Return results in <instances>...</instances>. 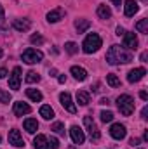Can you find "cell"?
Returning a JSON list of instances; mask_svg holds the SVG:
<instances>
[{
    "mask_svg": "<svg viewBox=\"0 0 148 149\" xmlns=\"http://www.w3.org/2000/svg\"><path fill=\"white\" fill-rule=\"evenodd\" d=\"M132 61V54L129 50H125L124 47L120 45H111L110 50L106 52V63L111 66H117V64H125V63H131Z\"/></svg>",
    "mask_w": 148,
    "mask_h": 149,
    "instance_id": "6da1fadb",
    "label": "cell"
},
{
    "mask_svg": "<svg viewBox=\"0 0 148 149\" xmlns=\"http://www.w3.org/2000/svg\"><path fill=\"white\" fill-rule=\"evenodd\" d=\"M101 37L98 35V33H89L85 40H84V43H82V49H84V52L85 54H92V52H98L99 50V47H101Z\"/></svg>",
    "mask_w": 148,
    "mask_h": 149,
    "instance_id": "7a4b0ae2",
    "label": "cell"
},
{
    "mask_svg": "<svg viewBox=\"0 0 148 149\" xmlns=\"http://www.w3.org/2000/svg\"><path fill=\"white\" fill-rule=\"evenodd\" d=\"M117 106H118V111L122 113L124 116H131L132 111H134V99L127 94L124 95H118L117 99Z\"/></svg>",
    "mask_w": 148,
    "mask_h": 149,
    "instance_id": "3957f363",
    "label": "cell"
},
{
    "mask_svg": "<svg viewBox=\"0 0 148 149\" xmlns=\"http://www.w3.org/2000/svg\"><path fill=\"white\" fill-rule=\"evenodd\" d=\"M21 59H23V63H26V64H37L40 63L42 59H44V54L37 50V49H26L23 54H21Z\"/></svg>",
    "mask_w": 148,
    "mask_h": 149,
    "instance_id": "277c9868",
    "label": "cell"
},
{
    "mask_svg": "<svg viewBox=\"0 0 148 149\" xmlns=\"http://www.w3.org/2000/svg\"><path fill=\"white\" fill-rule=\"evenodd\" d=\"M84 125H85V130H87L91 141H98L101 137V134H99V130H98V127H96V123L91 116H84Z\"/></svg>",
    "mask_w": 148,
    "mask_h": 149,
    "instance_id": "5b68a950",
    "label": "cell"
},
{
    "mask_svg": "<svg viewBox=\"0 0 148 149\" xmlns=\"http://www.w3.org/2000/svg\"><path fill=\"white\" fill-rule=\"evenodd\" d=\"M59 102H61V106L66 109L68 113H72L75 114L77 113V106L73 104V101H72V95L68 94V92H63V94H59Z\"/></svg>",
    "mask_w": 148,
    "mask_h": 149,
    "instance_id": "8992f818",
    "label": "cell"
},
{
    "mask_svg": "<svg viewBox=\"0 0 148 149\" xmlns=\"http://www.w3.org/2000/svg\"><path fill=\"white\" fill-rule=\"evenodd\" d=\"M19 85H21V68L16 66L11 73V78H9V87L12 90H19Z\"/></svg>",
    "mask_w": 148,
    "mask_h": 149,
    "instance_id": "52a82bcc",
    "label": "cell"
},
{
    "mask_svg": "<svg viewBox=\"0 0 148 149\" xmlns=\"http://www.w3.org/2000/svg\"><path fill=\"white\" fill-rule=\"evenodd\" d=\"M125 134H127V130H125V127L122 125V123H113L110 128V135L113 139H117V141H122L124 137H125Z\"/></svg>",
    "mask_w": 148,
    "mask_h": 149,
    "instance_id": "ba28073f",
    "label": "cell"
},
{
    "mask_svg": "<svg viewBox=\"0 0 148 149\" xmlns=\"http://www.w3.org/2000/svg\"><path fill=\"white\" fill-rule=\"evenodd\" d=\"M9 144H12L14 148H25V141H23L19 130L12 128V130L9 132Z\"/></svg>",
    "mask_w": 148,
    "mask_h": 149,
    "instance_id": "9c48e42d",
    "label": "cell"
},
{
    "mask_svg": "<svg viewBox=\"0 0 148 149\" xmlns=\"http://www.w3.org/2000/svg\"><path fill=\"white\" fill-rule=\"evenodd\" d=\"M145 74H147V70H145V68H134V70H131V71L127 73V81H129V83H136V81H140Z\"/></svg>",
    "mask_w": 148,
    "mask_h": 149,
    "instance_id": "30bf717a",
    "label": "cell"
},
{
    "mask_svg": "<svg viewBox=\"0 0 148 149\" xmlns=\"http://www.w3.org/2000/svg\"><path fill=\"white\" fill-rule=\"evenodd\" d=\"M70 137H72L73 144H84V141H85L84 130H82V128H78L77 125H73V127L70 128Z\"/></svg>",
    "mask_w": 148,
    "mask_h": 149,
    "instance_id": "8fae6325",
    "label": "cell"
},
{
    "mask_svg": "<svg viewBox=\"0 0 148 149\" xmlns=\"http://www.w3.org/2000/svg\"><path fill=\"white\" fill-rule=\"evenodd\" d=\"M138 10H140V5H138L136 0H125V3H124V14L127 17H132Z\"/></svg>",
    "mask_w": 148,
    "mask_h": 149,
    "instance_id": "7c38bea8",
    "label": "cell"
},
{
    "mask_svg": "<svg viewBox=\"0 0 148 149\" xmlns=\"http://www.w3.org/2000/svg\"><path fill=\"white\" fill-rule=\"evenodd\" d=\"M122 37H124V47H127L129 50H136L138 49V38H136L134 33H127L125 31Z\"/></svg>",
    "mask_w": 148,
    "mask_h": 149,
    "instance_id": "4fadbf2b",
    "label": "cell"
},
{
    "mask_svg": "<svg viewBox=\"0 0 148 149\" xmlns=\"http://www.w3.org/2000/svg\"><path fill=\"white\" fill-rule=\"evenodd\" d=\"M14 114L16 116H23V114H30L32 113V108L26 104V102H23V101H18V102H14Z\"/></svg>",
    "mask_w": 148,
    "mask_h": 149,
    "instance_id": "5bb4252c",
    "label": "cell"
},
{
    "mask_svg": "<svg viewBox=\"0 0 148 149\" xmlns=\"http://www.w3.org/2000/svg\"><path fill=\"white\" fill-rule=\"evenodd\" d=\"M12 28H14L16 31H28V30L32 28V21H30V19H14Z\"/></svg>",
    "mask_w": 148,
    "mask_h": 149,
    "instance_id": "9a60e30c",
    "label": "cell"
},
{
    "mask_svg": "<svg viewBox=\"0 0 148 149\" xmlns=\"http://www.w3.org/2000/svg\"><path fill=\"white\" fill-rule=\"evenodd\" d=\"M63 16H65V10H63L61 7H58V9H54V10H51V12L47 14V21H49V23H58V21L63 19Z\"/></svg>",
    "mask_w": 148,
    "mask_h": 149,
    "instance_id": "2e32d148",
    "label": "cell"
},
{
    "mask_svg": "<svg viewBox=\"0 0 148 149\" xmlns=\"http://www.w3.org/2000/svg\"><path fill=\"white\" fill-rule=\"evenodd\" d=\"M70 73L73 74V78L75 80H78V81H84V80L87 78V71H85L82 66H72Z\"/></svg>",
    "mask_w": 148,
    "mask_h": 149,
    "instance_id": "e0dca14e",
    "label": "cell"
},
{
    "mask_svg": "<svg viewBox=\"0 0 148 149\" xmlns=\"http://www.w3.org/2000/svg\"><path fill=\"white\" fill-rule=\"evenodd\" d=\"M23 127H25V130L28 132V134H35L38 130V123L35 118H26L25 121H23Z\"/></svg>",
    "mask_w": 148,
    "mask_h": 149,
    "instance_id": "ac0fdd59",
    "label": "cell"
},
{
    "mask_svg": "<svg viewBox=\"0 0 148 149\" xmlns=\"http://www.w3.org/2000/svg\"><path fill=\"white\" fill-rule=\"evenodd\" d=\"M75 28H77L78 33H84L85 30L91 28V21H89V19H77V21H75Z\"/></svg>",
    "mask_w": 148,
    "mask_h": 149,
    "instance_id": "d6986e66",
    "label": "cell"
},
{
    "mask_svg": "<svg viewBox=\"0 0 148 149\" xmlns=\"http://www.w3.org/2000/svg\"><path fill=\"white\" fill-rule=\"evenodd\" d=\"M33 148L35 149H47V137L45 135H37L35 139H33Z\"/></svg>",
    "mask_w": 148,
    "mask_h": 149,
    "instance_id": "ffe728a7",
    "label": "cell"
},
{
    "mask_svg": "<svg viewBox=\"0 0 148 149\" xmlns=\"http://www.w3.org/2000/svg\"><path fill=\"white\" fill-rule=\"evenodd\" d=\"M40 116H42L44 120H52V118H54V109H52L51 106L44 104V106L40 108Z\"/></svg>",
    "mask_w": 148,
    "mask_h": 149,
    "instance_id": "44dd1931",
    "label": "cell"
},
{
    "mask_svg": "<svg viewBox=\"0 0 148 149\" xmlns=\"http://www.w3.org/2000/svg\"><path fill=\"white\" fill-rule=\"evenodd\" d=\"M98 17L99 19H110L111 17V10L108 5H99L98 7Z\"/></svg>",
    "mask_w": 148,
    "mask_h": 149,
    "instance_id": "7402d4cb",
    "label": "cell"
},
{
    "mask_svg": "<svg viewBox=\"0 0 148 149\" xmlns=\"http://www.w3.org/2000/svg\"><path fill=\"white\" fill-rule=\"evenodd\" d=\"M26 95L33 101V102H40L42 101V92L37 88H26Z\"/></svg>",
    "mask_w": 148,
    "mask_h": 149,
    "instance_id": "603a6c76",
    "label": "cell"
},
{
    "mask_svg": "<svg viewBox=\"0 0 148 149\" xmlns=\"http://www.w3.org/2000/svg\"><path fill=\"white\" fill-rule=\"evenodd\" d=\"M89 101H91V97H89V94H87V92H84V90L77 92V102H78L80 106H87V104H89Z\"/></svg>",
    "mask_w": 148,
    "mask_h": 149,
    "instance_id": "cb8c5ba5",
    "label": "cell"
},
{
    "mask_svg": "<svg viewBox=\"0 0 148 149\" xmlns=\"http://www.w3.org/2000/svg\"><path fill=\"white\" fill-rule=\"evenodd\" d=\"M106 83H108V85H110V87H113V88H115V87H120V80H118V78H117V74H106Z\"/></svg>",
    "mask_w": 148,
    "mask_h": 149,
    "instance_id": "d4e9b609",
    "label": "cell"
},
{
    "mask_svg": "<svg viewBox=\"0 0 148 149\" xmlns=\"http://www.w3.org/2000/svg\"><path fill=\"white\" fill-rule=\"evenodd\" d=\"M25 80H26V83H37L40 80V74L35 73V71H28L26 76H25Z\"/></svg>",
    "mask_w": 148,
    "mask_h": 149,
    "instance_id": "484cf974",
    "label": "cell"
},
{
    "mask_svg": "<svg viewBox=\"0 0 148 149\" xmlns=\"http://www.w3.org/2000/svg\"><path fill=\"white\" fill-rule=\"evenodd\" d=\"M51 130H54L58 135H65V125H63L61 121H56V123H52Z\"/></svg>",
    "mask_w": 148,
    "mask_h": 149,
    "instance_id": "4316f807",
    "label": "cell"
},
{
    "mask_svg": "<svg viewBox=\"0 0 148 149\" xmlns=\"http://www.w3.org/2000/svg\"><path fill=\"white\" fill-rule=\"evenodd\" d=\"M136 30L140 33H148V19H141L138 24H136Z\"/></svg>",
    "mask_w": 148,
    "mask_h": 149,
    "instance_id": "83f0119b",
    "label": "cell"
},
{
    "mask_svg": "<svg viewBox=\"0 0 148 149\" xmlns=\"http://www.w3.org/2000/svg\"><path fill=\"white\" fill-rule=\"evenodd\" d=\"M65 50H66L68 54H77V50H78V45H77L75 42H68V43H65Z\"/></svg>",
    "mask_w": 148,
    "mask_h": 149,
    "instance_id": "f1b7e54d",
    "label": "cell"
},
{
    "mask_svg": "<svg viewBox=\"0 0 148 149\" xmlns=\"http://www.w3.org/2000/svg\"><path fill=\"white\" fill-rule=\"evenodd\" d=\"M101 121L103 123H110V121H113V113L111 111H101Z\"/></svg>",
    "mask_w": 148,
    "mask_h": 149,
    "instance_id": "f546056e",
    "label": "cell"
},
{
    "mask_svg": "<svg viewBox=\"0 0 148 149\" xmlns=\"http://www.w3.org/2000/svg\"><path fill=\"white\" fill-rule=\"evenodd\" d=\"M47 149H59V141L56 137L47 139Z\"/></svg>",
    "mask_w": 148,
    "mask_h": 149,
    "instance_id": "4dcf8cb0",
    "label": "cell"
},
{
    "mask_svg": "<svg viewBox=\"0 0 148 149\" xmlns=\"http://www.w3.org/2000/svg\"><path fill=\"white\" fill-rule=\"evenodd\" d=\"M11 99H12V97H11V94L0 88V102H4V104H7V102H11Z\"/></svg>",
    "mask_w": 148,
    "mask_h": 149,
    "instance_id": "1f68e13d",
    "label": "cell"
},
{
    "mask_svg": "<svg viewBox=\"0 0 148 149\" xmlns=\"http://www.w3.org/2000/svg\"><path fill=\"white\" fill-rule=\"evenodd\" d=\"M30 42H32L33 45H42L45 40H44V37H42V35H38V33H37V35H32V37H30Z\"/></svg>",
    "mask_w": 148,
    "mask_h": 149,
    "instance_id": "d6a6232c",
    "label": "cell"
},
{
    "mask_svg": "<svg viewBox=\"0 0 148 149\" xmlns=\"http://www.w3.org/2000/svg\"><path fill=\"white\" fill-rule=\"evenodd\" d=\"M140 142H141V141H140V139H138V137H132V139H131V141H129V144H131V146H132V148H138V146H140Z\"/></svg>",
    "mask_w": 148,
    "mask_h": 149,
    "instance_id": "836d02e7",
    "label": "cell"
},
{
    "mask_svg": "<svg viewBox=\"0 0 148 149\" xmlns=\"http://www.w3.org/2000/svg\"><path fill=\"white\" fill-rule=\"evenodd\" d=\"M4 17H5V12H4V7L0 5V28H4V24H2L4 23Z\"/></svg>",
    "mask_w": 148,
    "mask_h": 149,
    "instance_id": "e575fe53",
    "label": "cell"
},
{
    "mask_svg": "<svg viewBox=\"0 0 148 149\" xmlns=\"http://www.w3.org/2000/svg\"><path fill=\"white\" fill-rule=\"evenodd\" d=\"M141 118H143V120H147L148 118V106H145V108L141 109Z\"/></svg>",
    "mask_w": 148,
    "mask_h": 149,
    "instance_id": "d590c367",
    "label": "cell"
},
{
    "mask_svg": "<svg viewBox=\"0 0 148 149\" xmlns=\"http://www.w3.org/2000/svg\"><path fill=\"white\" fill-rule=\"evenodd\" d=\"M124 33H125V30H124L122 26H117V33H115V35H118V37H122Z\"/></svg>",
    "mask_w": 148,
    "mask_h": 149,
    "instance_id": "8d00e7d4",
    "label": "cell"
},
{
    "mask_svg": "<svg viewBox=\"0 0 148 149\" xmlns=\"http://www.w3.org/2000/svg\"><path fill=\"white\" fill-rule=\"evenodd\" d=\"M140 59L143 61V63H147V59H148V52L145 50V52H141V56H140Z\"/></svg>",
    "mask_w": 148,
    "mask_h": 149,
    "instance_id": "74e56055",
    "label": "cell"
},
{
    "mask_svg": "<svg viewBox=\"0 0 148 149\" xmlns=\"http://www.w3.org/2000/svg\"><path fill=\"white\" fill-rule=\"evenodd\" d=\"M140 97H141L143 101H148V94L145 92V90H141V92H140Z\"/></svg>",
    "mask_w": 148,
    "mask_h": 149,
    "instance_id": "f35d334b",
    "label": "cell"
},
{
    "mask_svg": "<svg viewBox=\"0 0 148 149\" xmlns=\"http://www.w3.org/2000/svg\"><path fill=\"white\" fill-rule=\"evenodd\" d=\"M58 81H59V83H65V81H66V76H65V74H59V76H58Z\"/></svg>",
    "mask_w": 148,
    "mask_h": 149,
    "instance_id": "ab89813d",
    "label": "cell"
},
{
    "mask_svg": "<svg viewBox=\"0 0 148 149\" xmlns=\"http://www.w3.org/2000/svg\"><path fill=\"white\" fill-rule=\"evenodd\" d=\"M5 74H7V70L5 68H0V78H5Z\"/></svg>",
    "mask_w": 148,
    "mask_h": 149,
    "instance_id": "60d3db41",
    "label": "cell"
},
{
    "mask_svg": "<svg viewBox=\"0 0 148 149\" xmlns=\"http://www.w3.org/2000/svg\"><path fill=\"white\" fill-rule=\"evenodd\" d=\"M120 2H122V0H111V3L117 5V7H120Z\"/></svg>",
    "mask_w": 148,
    "mask_h": 149,
    "instance_id": "b9f144b4",
    "label": "cell"
},
{
    "mask_svg": "<svg viewBox=\"0 0 148 149\" xmlns=\"http://www.w3.org/2000/svg\"><path fill=\"white\" fill-rule=\"evenodd\" d=\"M143 141H148V130L143 134Z\"/></svg>",
    "mask_w": 148,
    "mask_h": 149,
    "instance_id": "7bdbcfd3",
    "label": "cell"
},
{
    "mask_svg": "<svg viewBox=\"0 0 148 149\" xmlns=\"http://www.w3.org/2000/svg\"><path fill=\"white\" fill-rule=\"evenodd\" d=\"M2 57H4V50L0 49V59H2Z\"/></svg>",
    "mask_w": 148,
    "mask_h": 149,
    "instance_id": "ee69618b",
    "label": "cell"
},
{
    "mask_svg": "<svg viewBox=\"0 0 148 149\" xmlns=\"http://www.w3.org/2000/svg\"><path fill=\"white\" fill-rule=\"evenodd\" d=\"M141 2H145V3H147V2H148V0H141Z\"/></svg>",
    "mask_w": 148,
    "mask_h": 149,
    "instance_id": "f6af8a7d",
    "label": "cell"
},
{
    "mask_svg": "<svg viewBox=\"0 0 148 149\" xmlns=\"http://www.w3.org/2000/svg\"><path fill=\"white\" fill-rule=\"evenodd\" d=\"M138 149H143V148H138Z\"/></svg>",
    "mask_w": 148,
    "mask_h": 149,
    "instance_id": "bcb514c9",
    "label": "cell"
},
{
    "mask_svg": "<svg viewBox=\"0 0 148 149\" xmlns=\"http://www.w3.org/2000/svg\"><path fill=\"white\" fill-rule=\"evenodd\" d=\"M0 141H2V139H0Z\"/></svg>",
    "mask_w": 148,
    "mask_h": 149,
    "instance_id": "7dc6e473",
    "label": "cell"
}]
</instances>
